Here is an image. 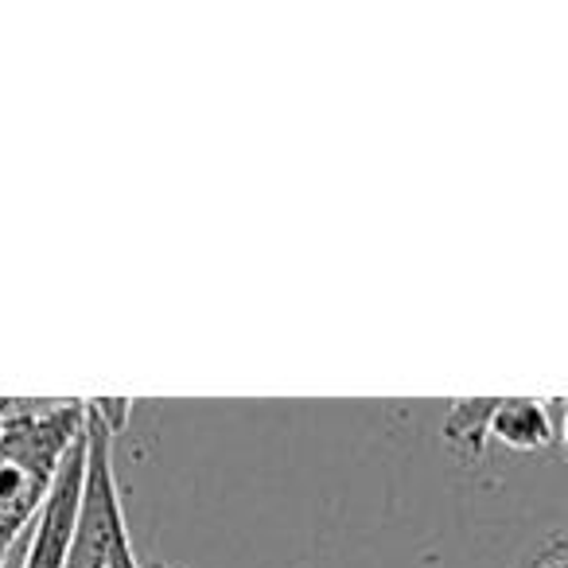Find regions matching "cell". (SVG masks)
Returning a JSON list of instances; mask_svg holds the SVG:
<instances>
[{"instance_id":"obj_2","label":"cell","mask_w":568,"mask_h":568,"mask_svg":"<svg viewBox=\"0 0 568 568\" xmlns=\"http://www.w3.org/2000/svg\"><path fill=\"white\" fill-rule=\"evenodd\" d=\"M125 545L133 541H129L118 471H113V436L87 405V464H82V495L67 568H110L113 552Z\"/></svg>"},{"instance_id":"obj_5","label":"cell","mask_w":568,"mask_h":568,"mask_svg":"<svg viewBox=\"0 0 568 568\" xmlns=\"http://www.w3.org/2000/svg\"><path fill=\"white\" fill-rule=\"evenodd\" d=\"M498 397H456L448 402V413H444V444L456 452L459 459L475 464L487 452V425L490 413H495Z\"/></svg>"},{"instance_id":"obj_7","label":"cell","mask_w":568,"mask_h":568,"mask_svg":"<svg viewBox=\"0 0 568 568\" xmlns=\"http://www.w3.org/2000/svg\"><path fill=\"white\" fill-rule=\"evenodd\" d=\"M87 405L94 409V417L102 420L113 440L129 428V417H133V402H129V397H94V402H87Z\"/></svg>"},{"instance_id":"obj_8","label":"cell","mask_w":568,"mask_h":568,"mask_svg":"<svg viewBox=\"0 0 568 568\" xmlns=\"http://www.w3.org/2000/svg\"><path fill=\"white\" fill-rule=\"evenodd\" d=\"M110 568H141V565H136V557H133V545H125V549L113 552Z\"/></svg>"},{"instance_id":"obj_6","label":"cell","mask_w":568,"mask_h":568,"mask_svg":"<svg viewBox=\"0 0 568 568\" xmlns=\"http://www.w3.org/2000/svg\"><path fill=\"white\" fill-rule=\"evenodd\" d=\"M518 568H568V541L560 529H549L545 537H537L529 545V552L521 557Z\"/></svg>"},{"instance_id":"obj_9","label":"cell","mask_w":568,"mask_h":568,"mask_svg":"<svg viewBox=\"0 0 568 568\" xmlns=\"http://www.w3.org/2000/svg\"><path fill=\"white\" fill-rule=\"evenodd\" d=\"M152 568H172V565H152Z\"/></svg>"},{"instance_id":"obj_4","label":"cell","mask_w":568,"mask_h":568,"mask_svg":"<svg viewBox=\"0 0 568 568\" xmlns=\"http://www.w3.org/2000/svg\"><path fill=\"white\" fill-rule=\"evenodd\" d=\"M487 440L503 444L506 452L529 456V452L552 448L560 436L552 428L549 413H545V402H537V397H498L487 425Z\"/></svg>"},{"instance_id":"obj_3","label":"cell","mask_w":568,"mask_h":568,"mask_svg":"<svg viewBox=\"0 0 568 568\" xmlns=\"http://www.w3.org/2000/svg\"><path fill=\"white\" fill-rule=\"evenodd\" d=\"M82 464H87V428L79 440L67 448L63 464H59L51 490L43 498L40 514H36V534L28 545L24 568H67V552H71L74 537V514H79L82 495Z\"/></svg>"},{"instance_id":"obj_1","label":"cell","mask_w":568,"mask_h":568,"mask_svg":"<svg viewBox=\"0 0 568 568\" xmlns=\"http://www.w3.org/2000/svg\"><path fill=\"white\" fill-rule=\"evenodd\" d=\"M87 428V402L0 397V565L40 514L67 448Z\"/></svg>"}]
</instances>
